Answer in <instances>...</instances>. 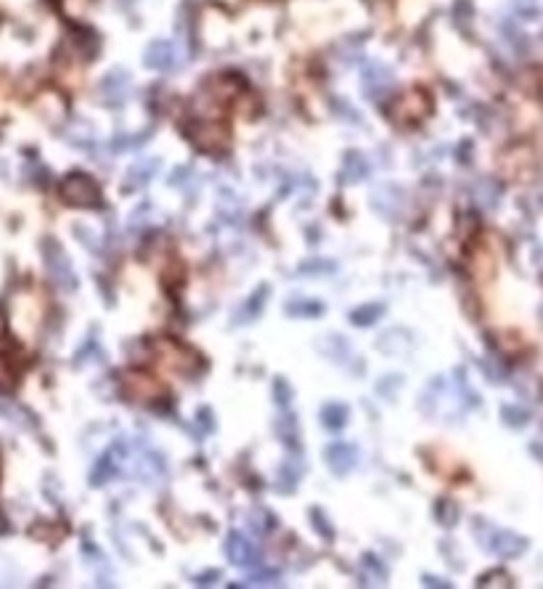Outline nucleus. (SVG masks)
Returning a JSON list of instances; mask_svg holds the SVG:
<instances>
[{
    "instance_id": "f257e3e1",
    "label": "nucleus",
    "mask_w": 543,
    "mask_h": 589,
    "mask_svg": "<svg viewBox=\"0 0 543 589\" xmlns=\"http://www.w3.org/2000/svg\"><path fill=\"white\" fill-rule=\"evenodd\" d=\"M183 133L199 152L207 155H225L231 146V131L212 117H193L183 125Z\"/></svg>"
},
{
    "instance_id": "f03ea898",
    "label": "nucleus",
    "mask_w": 543,
    "mask_h": 589,
    "mask_svg": "<svg viewBox=\"0 0 543 589\" xmlns=\"http://www.w3.org/2000/svg\"><path fill=\"white\" fill-rule=\"evenodd\" d=\"M429 112H432V98L427 96V91H421V88H411V91L400 94L390 106L392 123H398L403 128H414L419 123H424L429 117Z\"/></svg>"
},
{
    "instance_id": "7ed1b4c3",
    "label": "nucleus",
    "mask_w": 543,
    "mask_h": 589,
    "mask_svg": "<svg viewBox=\"0 0 543 589\" xmlns=\"http://www.w3.org/2000/svg\"><path fill=\"white\" fill-rule=\"evenodd\" d=\"M157 356H160L164 366H170L173 372H178L183 377H196L204 369L202 354L193 351L192 345H183V343H175V340H160Z\"/></svg>"
},
{
    "instance_id": "20e7f679",
    "label": "nucleus",
    "mask_w": 543,
    "mask_h": 589,
    "mask_svg": "<svg viewBox=\"0 0 543 589\" xmlns=\"http://www.w3.org/2000/svg\"><path fill=\"white\" fill-rule=\"evenodd\" d=\"M59 195L72 207H98L104 199L96 178H91L88 173H69L59 184Z\"/></svg>"
},
{
    "instance_id": "39448f33",
    "label": "nucleus",
    "mask_w": 543,
    "mask_h": 589,
    "mask_svg": "<svg viewBox=\"0 0 543 589\" xmlns=\"http://www.w3.org/2000/svg\"><path fill=\"white\" fill-rule=\"evenodd\" d=\"M120 385H123V393L128 395L130 401L146 404V406L157 404V401H162V398L167 395V388L162 385L160 380H157L154 374H149V372H141V369H130V372H125Z\"/></svg>"
},
{
    "instance_id": "423d86ee",
    "label": "nucleus",
    "mask_w": 543,
    "mask_h": 589,
    "mask_svg": "<svg viewBox=\"0 0 543 589\" xmlns=\"http://www.w3.org/2000/svg\"><path fill=\"white\" fill-rule=\"evenodd\" d=\"M43 258H45V268L51 274V279L56 282V287L62 290H74L77 285V276H74V268L64 255V250L54 242V239H45L43 245Z\"/></svg>"
},
{
    "instance_id": "0eeeda50",
    "label": "nucleus",
    "mask_w": 543,
    "mask_h": 589,
    "mask_svg": "<svg viewBox=\"0 0 543 589\" xmlns=\"http://www.w3.org/2000/svg\"><path fill=\"white\" fill-rule=\"evenodd\" d=\"M143 65L149 69H157V72H173L183 65V54L173 40H154L143 51Z\"/></svg>"
},
{
    "instance_id": "6e6552de",
    "label": "nucleus",
    "mask_w": 543,
    "mask_h": 589,
    "mask_svg": "<svg viewBox=\"0 0 543 589\" xmlns=\"http://www.w3.org/2000/svg\"><path fill=\"white\" fill-rule=\"evenodd\" d=\"M536 155L528 146H511L501 155V173L514 181H530L536 173Z\"/></svg>"
},
{
    "instance_id": "1a4fd4ad",
    "label": "nucleus",
    "mask_w": 543,
    "mask_h": 589,
    "mask_svg": "<svg viewBox=\"0 0 543 589\" xmlns=\"http://www.w3.org/2000/svg\"><path fill=\"white\" fill-rule=\"evenodd\" d=\"M130 91H133V77L128 69H112L98 85V94L109 106H123L128 101Z\"/></svg>"
},
{
    "instance_id": "9d476101",
    "label": "nucleus",
    "mask_w": 543,
    "mask_h": 589,
    "mask_svg": "<svg viewBox=\"0 0 543 589\" xmlns=\"http://www.w3.org/2000/svg\"><path fill=\"white\" fill-rule=\"evenodd\" d=\"M488 531H490V536L482 539V544L499 557H519L528 550V539H522L514 531H493V528H488Z\"/></svg>"
},
{
    "instance_id": "9b49d317",
    "label": "nucleus",
    "mask_w": 543,
    "mask_h": 589,
    "mask_svg": "<svg viewBox=\"0 0 543 589\" xmlns=\"http://www.w3.org/2000/svg\"><path fill=\"white\" fill-rule=\"evenodd\" d=\"M360 83H363V94L369 98H382L384 94L392 91L395 85V77L390 72V66L384 65H366L363 66V75H360Z\"/></svg>"
},
{
    "instance_id": "f8f14e48",
    "label": "nucleus",
    "mask_w": 543,
    "mask_h": 589,
    "mask_svg": "<svg viewBox=\"0 0 543 589\" xmlns=\"http://www.w3.org/2000/svg\"><path fill=\"white\" fill-rule=\"evenodd\" d=\"M225 555L233 565H255L257 563V547L244 536V534H231L225 542Z\"/></svg>"
},
{
    "instance_id": "ddd939ff",
    "label": "nucleus",
    "mask_w": 543,
    "mask_h": 589,
    "mask_svg": "<svg viewBox=\"0 0 543 589\" xmlns=\"http://www.w3.org/2000/svg\"><path fill=\"white\" fill-rule=\"evenodd\" d=\"M326 462L337 475H348L352 467L358 464V452L350 444H334L326 449Z\"/></svg>"
},
{
    "instance_id": "4468645a",
    "label": "nucleus",
    "mask_w": 543,
    "mask_h": 589,
    "mask_svg": "<svg viewBox=\"0 0 543 589\" xmlns=\"http://www.w3.org/2000/svg\"><path fill=\"white\" fill-rule=\"evenodd\" d=\"M360 579H363V584H384L387 568L380 563V557L363 555V560H360Z\"/></svg>"
},
{
    "instance_id": "2eb2a0df",
    "label": "nucleus",
    "mask_w": 543,
    "mask_h": 589,
    "mask_svg": "<svg viewBox=\"0 0 543 589\" xmlns=\"http://www.w3.org/2000/svg\"><path fill=\"white\" fill-rule=\"evenodd\" d=\"M475 199L485 210H493L499 205V199H501V186L496 181H490V178H482L475 186Z\"/></svg>"
},
{
    "instance_id": "dca6fc26",
    "label": "nucleus",
    "mask_w": 543,
    "mask_h": 589,
    "mask_svg": "<svg viewBox=\"0 0 543 589\" xmlns=\"http://www.w3.org/2000/svg\"><path fill=\"white\" fill-rule=\"evenodd\" d=\"M366 173H369V165H366V160H363V155H348V160H345V167H342L340 178H342L345 184H350V181H360V178H366Z\"/></svg>"
},
{
    "instance_id": "f3484780",
    "label": "nucleus",
    "mask_w": 543,
    "mask_h": 589,
    "mask_svg": "<svg viewBox=\"0 0 543 589\" xmlns=\"http://www.w3.org/2000/svg\"><path fill=\"white\" fill-rule=\"evenodd\" d=\"M321 423L329 427V430H340V427H345V423H348V409L340 406V404H329L321 412Z\"/></svg>"
},
{
    "instance_id": "a211bd4d",
    "label": "nucleus",
    "mask_w": 543,
    "mask_h": 589,
    "mask_svg": "<svg viewBox=\"0 0 543 589\" xmlns=\"http://www.w3.org/2000/svg\"><path fill=\"white\" fill-rule=\"evenodd\" d=\"M384 314V308L380 303H369V305H363V308H358V311H352V322L358 324V327H369V324H374L380 316Z\"/></svg>"
},
{
    "instance_id": "6ab92c4d",
    "label": "nucleus",
    "mask_w": 543,
    "mask_h": 589,
    "mask_svg": "<svg viewBox=\"0 0 543 589\" xmlns=\"http://www.w3.org/2000/svg\"><path fill=\"white\" fill-rule=\"evenodd\" d=\"M19 383V372L14 369V364L0 354V391L11 393Z\"/></svg>"
},
{
    "instance_id": "aec40b11",
    "label": "nucleus",
    "mask_w": 543,
    "mask_h": 589,
    "mask_svg": "<svg viewBox=\"0 0 543 589\" xmlns=\"http://www.w3.org/2000/svg\"><path fill=\"white\" fill-rule=\"evenodd\" d=\"M501 420H504V425L509 427H525L528 420H530V412L522 409V406H504L501 409Z\"/></svg>"
},
{
    "instance_id": "412c9836",
    "label": "nucleus",
    "mask_w": 543,
    "mask_h": 589,
    "mask_svg": "<svg viewBox=\"0 0 543 589\" xmlns=\"http://www.w3.org/2000/svg\"><path fill=\"white\" fill-rule=\"evenodd\" d=\"M117 467H114V454L109 452V454H104V459L98 462V467L94 470V478H91V484L94 486H101V484H106L109 478H112V473H114Z\"/></svg>"
},
{
    "instance_id": "4be33fe9",
    "label": "nucleus",
    "mask_w": 543,
    "mask_h": 589,
    "mask_svg": "<svg viewBox=\"0 0 543 589\" xmlns=\"http://www.w3.org/2000/svg\"><path fill=\"white\" fill-rule=\"evenodd\" d=\"M321 311H323V305L316 303V300H305V303H289L287 314L289 316H319Z\"/></svg>"
},
{
    "instance_id": "5701e85b",
    "label": "nucleus",
    "mask_w": 543,
    "mask_h": 589,
    "mask_svg": "<svg viewBox=\"0 0 543 589\" xmlns=\"http://www.w3.org/2000/svg\"><path fill=\"white\" fill-rule=\"evenodd\" d=\"M438 521L450 528V525L459 521V504L450 502V499H440L438 502Z\"/></svg>"
},
{
    "instance_id": "b1692460",
    "label": "nucleus",
    "mask_w": 543,
    "mask_h": 589,
    "mask_svg": "<svg viewBox=\"0 0 543 589\" xmlns=\"http://www.w3.org/2000/svg\"><path fill=\"white\" fill-rule=\"evenodd\" d=\"M479 587H511V579L507 571H490L485 576H479Z\"/></svg>"
},
{
    "instance_id": "393cba45",
    "label": "nucleus",
    "mask_w": 543,
    "mask_h": 589,
    "mask_svg": "<svg viewBox=\"0 0 543 589\" xmlns=\"http://www.w3.org/2000/svg\"><path fill=\"white\" fill-rule=\"evenodd\" d=\"M276 579H279V574H260V576H252V582L250 584H276Z\"/></svg>"
},
{
    "instance_id": "a878e982",
    "label": "nucleus",
    "mask_w": 543,
    "mask_h": 589,
    "mask_svg": "<svg viewBox=\"0 0 543 589\" xmlns=\"http://www.w3.org/2000/svg\"><path fill=\"white\" fill-rule=\"evenodd\" d=\"M313 524L319 525V528L323 531V534H326V536H331V528L326 525V521H323V513H321V510H316V513H313Z\"/></svg>"
},
{
    "instance_id": "bb28decb",
    "label": "nucleus",
    "mask_w": 543,
    "mask_h": 589,
    "mask_svg": "<svg viewBox=\"0 0 543 589\" xmlns=\"http://www.w3.org/2000/svg\"><path fill=\"white\" fill-rule=\"evenodd\" d=\"M424 584H427V587H448V582H443V579H435V576H427V579H424Z\"/></svg>"
},
{
    "instance_id": "cd10ccee",
    "label": "nucleus",
    "mask_w": 543,
    "mask_h": 589,
    "mask_svg": "<svg viewBox=\"0 0 543 589\" xmlns=\"http://www.w3.org/2000/svg\"><path fill=\"white\" fill-rule=\"evenodd\" d=\"M0 518H3V513H0ZM8 525H5V521H0V531H5Z\"/></svg>"
}]
</instances>
